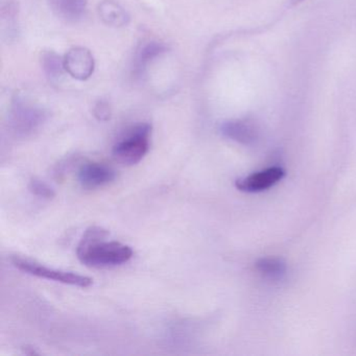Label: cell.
Here are the masks:
<instances>
[{
	"label": "cell",
	"instance_id": "cell-4",
	"mask_svg": "<svg viewBox=\"0 0 356 356\" xmlns=\"http://www.w3.org/2000/svg\"><path fill=\"white\" fill-rule=\"evenodd\" d=\"M49 118L47 110L17 101L10 113L9 124L14 134L26 137L36 132Z\"/></svg>",
	"mask_w": 356,
	"mask_h": 356
},
{
	"label": "cell",
	"instance_id": "cell-9",
	"mask_svg": "<svg viewBox=\"0 0 356 356\" xmlns=\"http://www.w3.org/2000/svg\"><path fill=\"white\" fill-rule=\"evenodd\" d=\"M56 15L68 22H76L84 16L87 0H49Z\"/></svg>",
	"mask_w": 356,
	"mask_h": 356
},
{
	"label": "cell",
	"instance_id": "cell-12",
	"mask_svg": "<svg viewBox=\"0 0 356 356\" xmlns=\"http://www.w3.org/2000/svg\"><path fill=\"white\" fill-rule=\"evenodd\" d=\"M41 65L51 82H58L63 76L64 72H66L64 58L60 57L55 51L43 53L41 56Z\"/></svg>",
	"mask_w": 356,
	"mask_h": 356
},
{
	"label": "cell",
	"instance_id": "cell-13",
	"mask_svg": "<svg viewBox=\"0 0 356 356\" xmlns=\"http://www.w3.org/2000/svg\"><path fill=\"white\" fill-rule=\"evenodd\" d=\"M260 274L270 279H279L286 273V264L279 258H261L256 264Z\"/></svg>",
	"mask_w": 356,
	"mask_h": 356
},
{
	"label": "cell",
	"instance_id": "cell-7",
	"mask_svg": "<svg viewBox=\"0 0 356 356\" xmlns=\"http://www.w3.org/2000/svg\"><path fill=\"white\" fill-rule=\"evenodd\" d=\"M285 176L281 168H270L261 172H254L236 181V187L243 193H260L280 182Z\"/></svg>",
	"mask_w": 356,
	"mask_h": 356
},
{
	"label": "cell",
	"instance_id": "cell-6",
	"mask_svg": "<svg viewBox=\"0 0 356 356\" xmlns=\"http://www.w3.org/2000/svg\"><path fill=\"white\" fill-rule=\"evenodd\" d=\"M116 179V172L107 164L87 162L78 172V181L83 188L97 189L106 186Z\"/></svg>",
	"mask_w": 356,
	"mask_h": 356
},
{
	"label": "cell",
	"instance_id": "cell-11",
	"mask_svg": "<svg viewBox=\"0 0 356 356\" xmlns=\"http://www.w3.org/2000/svg\"><path fill=\"white\" fill-rule=\"evenodd\" d=\"M99 17L108 26H126L129 22V16L124 8L120 7L113 0H105L99 7Z\"/></svg>",
	"mask_w": 356,
	"mask_h": 356
},
{
	"label": "cell",
	"instance_id": "cell-5",
	"mask_svg": "<svg viewBox=\"0 0 356 356\" xmlns=\"http://www.w3.org/2000/svg\"><path fill=\"white\" fill-rule=\"evenodd\" d=\"M64 66L66 72L74 80L86 81L95 72V60L86 47H72L64 57Z\"/></svg>",
	"mask_w": 356,
	"mask_h": 356
},
{
	"label": "cell",
	"instance_id": "cell-14",
	"mask_svg": "<svg viewBox=\"0 0 356 356\" xmlns=\"http://www.w3.org/2000/svg\"><path fill=\"white\" fill-rule=\"evenodd\" d=\"M29 189L33 195L43 199H53L56 193L47 182L39 178H33L29 183Z\"/></svg>",
	"mask_w": 356,
	"mask_h": 356
},
{
	"label": "cell",
	"instance_id": "cell-1",
	"mask_svg": "<svg viewBox=\"0 0 356 356\" xmlns=\"http://www.w3.org/2000/svg\"><path fill=\"white\" fill-rule=\"evenodd\" d=\"M108 234L101 227H91L86 231L76 249L83 264L90 268H111L132 259V248L120 241H106Z\"/></svg>",
	"mask_w": 356,
	"mask_h": 356
},
{
	"label": "cell",
	"instance_id": "cell-3",
	"mask_svg": "<svg viewBox=\"0 0 356 356\" xmlns=\"http://www.w3.org/2000/svg\"><path fill=\"white\" fill-rule=\"evenodd\" d=\"M13 266L22 272L31 276L38 278L47 279V280L56 281L63 284L72 285V286L89 287L93 284V279L85 275L76 274L67 270H57V268H49L44 264H39L35 260L29 258L13 256L11 258Z\"/></svg>",
	"mask_w": 356,
	"mask_h": 356
},
{
	"label": "cell",
	"instance_id": "cell-8",
	"mask_svg": "<svg viewBox=\"0 0 356 356\" xmlns=\"http://www.w3.org/2000/svg\"><path fill=\"white\" fill-rule=\"evenodd\" d=\"M220 133L227 138L241 145H250L258 138V131L251 122L245 120H230L220 126Z\"/></svg>",
	"mask_w": 356,
	"mask_h": 356
},
{
	"label": "cell",
	"instance_id": "cell-15",
	"mask_svg": "<svg viewBox=\"0 0 356 356\" xmlns=\"http://www.w3.org/2000/svg\"><path fill=\"white\" fill-rule=\"evenodd\" d=\"M95 115L97 120H108L111 116V110H110L109 104L104 101H99L95 108Z\"/></svg>",
	"mask_w": 356,
	"mask_h": 356
},
{
	"label": "cell",
	"instance_id": "cell-10",
	"mask_svg": "<svg viewBox=\"0 0 356 356\" xmlns=\"http://www.w3.org/2000/svg\"><path fill=\"white\" fill-rule=\"evenodd\" d=\"M166 47L162 43L152 42L145 43L137 51L134 61V72L136 76H141L147 72V67L152 62L155 61L158 57L165 53Z\"/></svg>",
	"mask_w": 356,
	"mask_h": 356
},
{
	"label": "cell",
	"instance_id": "cell-16",
	"mask_svg": "<svg viewBox=\"0 0 356 356\" xmlns=\"http://www.w3.org/2000/svg\"><path fill=\"white\" fill-rule=\"evenodd\" d=\"M298 1H301V0H298Z\"/></svg>",
	"mask_w": 356,
	"mask_h": 356
},
{
	"label": "cell",
	"instance_id": "cell-2",
	"mask_svg": "<svg viewBox=\"0 0 356 356\" xmlns=\"http://www.w3.org/2000/svg\"><path fill=\"white\" fill-rule=\"evenodd\" d=\"M151 136V124L145 122L135 124L114 145L112 149L114 159L124 165L139 163L149 152Z\"/></svg>",
	"mask_w": 356,
	"mask_h": 356
}]
</instances>
